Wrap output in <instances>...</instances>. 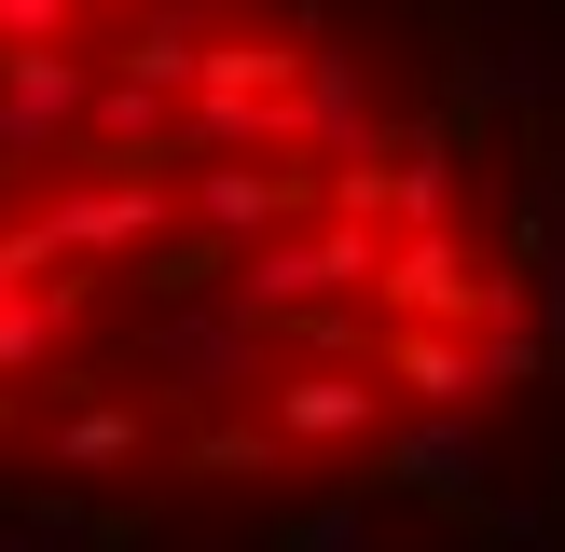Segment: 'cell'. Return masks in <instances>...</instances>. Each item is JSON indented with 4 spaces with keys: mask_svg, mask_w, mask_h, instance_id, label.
Returning <instances> with one entry per match:
<instances>
[{
    "mask_svg": "<svg viewBox=\"0 0 565 552\" xmlns=\"http://www.w3.org/2000/svg\"><path fill=\"white\" fill-rule=\"evenodd\" d=\"M539 318L511 152L345 0H0V469L345 484L469 428Z\"/></svg>",
    "mask_w": 565,
    "mask_h": 552,
    "instance_id": "obj_1",
    "label": "cell"
}]
</instances>
